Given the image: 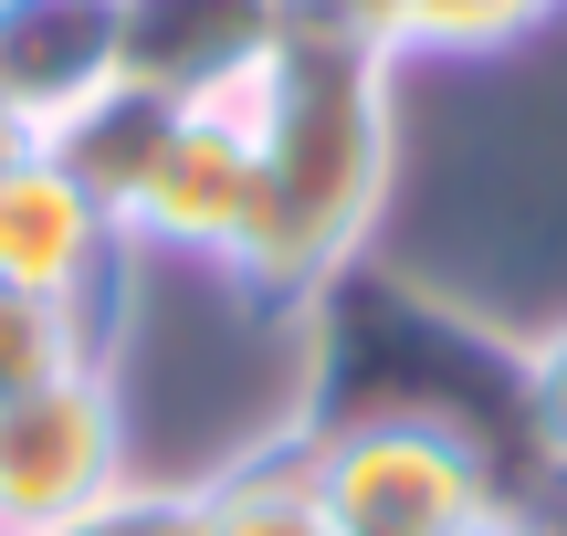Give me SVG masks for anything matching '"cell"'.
<instances>
[{
	"label": "cell",
	"instance_id": "cell-13",
	"mask_svg": "<svg viewBox=\"0 0 567 536\" xmlns=\"http://www.w3.org/2000/svg\"><path fill=\"white\" fill-rule=\"evenodd\" d=\"M0 11H11V0H0Z\"/></svg>",
	"mask_w": 567,
	"mask_h": 536
},
{
	"label": "cell",
	"instance_id": "cell-7",
	"mask_svg": "<svg viewBox=\"0 0 567 536\" xmlns=\"http://www.w3.org/2000/svg\"><path fill=\"white\" fill-rule=\"evenodd\" d=\"M284 42V0H126V84L189 105Z\"/></svg>",
	"mask_w": 567,
	"mask_h": 536
},
{
	"label": "cell",
	"instance_id": "cell-10",
	"mask_svg": "<svg viewBox=\"0 0 567 536\" xmlns=\"http://www.w3.org/2000/svg\"><path fill=\"white\" fill-rule=\"evenodd\" d=\"M42 536H210V484H147V474H126L105 505H84V516H63Z\"/></svg>",
	"mask_w": 567,
	"mask_h": 536
},
{
	"label": "cell",
	"instance_id": "cell-11",
	"mask_svg": "<svg viewBox=\"0 0 567 536\" xmlns=\"http://www.w3.org/2000/svg\"><path fill=\"white\" fill-rule=\"evenodd\" d=\"M515 411H526V442L567 474V316L515 348Z\"/></svg>",
	"mask_w": 567,
	"mask_h": 536
},
{
	"label": "cell",
	"instance_id": "cell-1",
	"mask_svg": "<svg viewBox=\"0 0 567 536\" xmlns=\"http://www.w3.org/2000/svg\"><path fill=\"white\" fill-rule=\"evenodd\" d=\"M389 74L400 63L368 53L358 32H305L284 21V42L252 74V147H264V221L231 285L252 306H316L347 264L368 252L389 210V158H400V126H389Z\"/></svg>",
	"mask_w": 567,
	"mask_h": 536
},
{
	"label": "cell",
	"instance_id": "cell-5",
	"mask_svg": "<svg viewBox=\"0 0 567 536\" xmlns=\"http://www.w3.org/2000/svg\"><path fill=\"white\" fill-rule=\"evenodd\" d=\"M126 285H137V252H126L116 210H105L53 147L0 168V295H42V306L105 316ZM105 327H116V316H105Z\"/></svg>",
	"mask_w": 567,
	"mask_h": 536
},
{
	"label": "cell",
	"instance_id": "cell-4",
	"mask_svg": "<svg viewBox=\"0 0 567 536\" xmlns=\"http://www.w3.org/2000/svg\"><path fill=\"white\" fill-rule=\"evenodd\" d=\"M252 221H264V147H252V126L210 116V105H179L168 158L147 168L137 210H126V252H168V264L243 274Z\"/></svg>",
	"mask_w": 567,
	"mask_h": 536
},
{
	"label": "cell",
	"instance_id": "cell-12",
	"mask_svg": "<svg viewBox=\"0 0 567 536\" xmlns=\"http://www.w3.org/2000/svg\"><path fill=\"white\" fill-rule=\"evenodd\" d=\"M32 147H42V126H32V116H21V105H11V95H0V168H21V158H32Z\"/></svg>",
	"mask_w": 567,
	"mask_h": 536
},
{
	"label": "cell",
	"instance_id": "cell-3",
	"mask_svg": "<svg viewBox=\"0 0 567 536\" xmlns=\"http://www.w3.org/2000/svg\"><path fill=\"white\" fill-rule=\"evenodd\" d=\"M126 484V390L116 369H74L0 411V536H42Z\"/></svg>",
	"mask_w": 567,
	"mask_h": 536
},
{
	"label": "cell",
	"instance_id": "cell-6",
	"mask_svg": "<svg viewBox=\"0 0 567 536\" xmlns=\"http://www.w3.org/2000/svg\"><path fill=\"white\" fill-rule=\"evenodd\" d=\"M126 74V0H11L0 11V95L53 137L74 105Z\"/></svg>",
	"mask_w": 567,
	"mask_h": 536
},
{
	"label": "cell",
	"instance_id": "cell-9",
	"mask_svg": "<svg viewBox=\"0 0 567 536\" xmlns=\"http://www.w3.org/2000/svg\"><path fill=\"white\" fill-rule=\"evenodd\" d=\"M74 369H116V327L84 306H42V295H0V411Z\"/></svg>",
	"mask_w": 567,
	"mask_h": 536
},
{
	"label": "cell",
	"instance_id": "cell-2",
	"mask_svg": "<svg viewBox=\"0 0 567 536\" xmlns=\"http://www.w3.org/2000/svg\"><path fill=\"white\" fill-rule=\"evenodd\" d=\"M316 505L337 536H452L494 516V463L442 411H368L316 442Z\"/></svg>",
	"mask_w": 567,
	"mask_h": 536
},
{
	"label": "cell",
	"instance_id": "cell-8",
	"mask_svg": "<svg viewBox=\"0 0 567 536\" xmlns=\"http://www.w3.org/2000/svg\"><path fill=\"white\" fill-rule=\"evenodd\" d=\"M168 126H179V105H168V95H147V84H126V74H116V84H105L95 105H74V116H63V126H53V137H42V147H53V158L74 168V179L95 189L105 210H116V231H126V210H137L147 168L168 158Z\"/></svg>",
	"mask_w": 567,
	"mask_h": 536
}]
</instances>
